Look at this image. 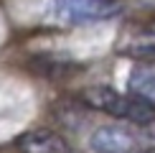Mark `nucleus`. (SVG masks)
I'll return each instance as SVG.
<instances>
[{"label": "nucleus", "instance_id": "f257e3e1", "mask_svg": "<svg viewBox=\"0 0 155 153\" xmlns=\"http://www.w3.org/2000/svg\"><path fill=\"white\" fill-rule=\"evenodd\" d=\"M120 13V0H48L43 8V21L54 25H89L112 21Z\"/></svg>", "mask_w": 155, "mask_h": 153}, {"label": "nucleus", "instance_id": "39448f33", "mask_svg": "<svg viewBox=\"0 0 155 153\" xmlns=\"http://www.w3.org/2000/svg\"><path fill=\"white\" fill-rule=\"evenodd\" d=\"M140 127H143V135H145V138H147V140H150V143L155 145V117H150L147 123H143Z\"/></svg>", "mask_w": 155, "mask_h": 153}, {"label": "nucleus", "instance_id": "20e7f679", "mask_svg": "<svg viewBox=\"0 0 155 153\" xmlns=\"http://www.w3.org/2000/svg\"><path fill=\"white\" fill-rule=\"evenodd\" d=\"M127 84H130V92L132 94H137L140 100H145L147 105L155 107V69L153 66H137V69H132Z\"/></svg>", "mask_w": 155, "mask_h": 153}, {"label": "nucleus", "instance_id": "7ed1b4c3", "mask_svg": "<svg viewBox=\"0 0 155 153\" xmlns=\"http://www.w3.org/2000/svg\"><path fill=\"white\" fill-rule=\"evenodd\" d=\"M18 148H21V153H74L71 145H69L59 133L48 130V127L28 130L21 140H18Z\"/></svg>", "mask_w": 155, "mask_h": 153}, {"label": "nucleus", "instance_id": "f03ea898", "mask_svg": "<svg viewBox=\"0 0 155 153\" xmlns=\"http://www.w3.org/2000/svg\"><path fill=\"white\" fill-rule=\"evenodd\" d=\"M84 100L97 110L114 115L120 120H127V123H135V125H143L150 117H155L153 105H147L137 94H120L112 87H89L84 92Z\"/></svg>", "mask_w": 155, "mask_h": 153}]
</instances>
